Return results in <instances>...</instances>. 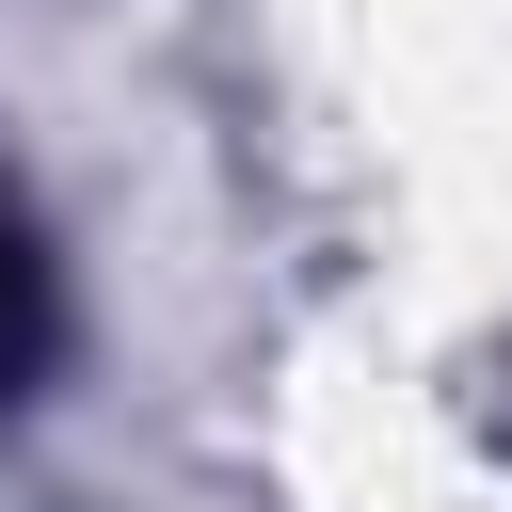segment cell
<instances>
[{
  "label": "cell",
  "instance_id": "6da1fadb",
  "mask_svg": "<svg viewBox=\"0 0 512 512\" xmlns=\"http://www.w3.org/2000/svg\"><path fill=\"white\" fill-rule=\"evenodd\" d=\"M48 336H64V288H48V240L0 208V416L48 384Z\"/></svg>",
  "mask_w": 512,
  "mask_h": 512
}]
</instances>
